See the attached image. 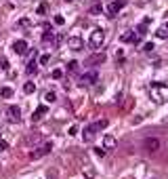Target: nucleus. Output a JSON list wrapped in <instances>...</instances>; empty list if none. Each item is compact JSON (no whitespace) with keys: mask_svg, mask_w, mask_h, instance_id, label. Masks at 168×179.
<instances>
[{"mask_svg":"<svg viewBox=\"0 0 168 179\" xmlns=\"http://www.w3.org/2000/svg\"><path fill=\"white\" fill-rule=\"evenodd\" d=\"M34 91H36V84H34V82H25L23 84V93H25V95H32Z\"/></svg>","mask_w":168,"mask_h":179,"instance_id":"nucleus-13","label":"nucleus"},{"mask_svg":"<svg viewBox=\"0 0 168 179\" xmlns=\"http://www.w3.org/2000/svg\"><path fill=\"white\" fill-rule=\"evenodd\" d=\"M124 4H126V0H116V2H111L107 6V13H109V17H116L118 13L124 9Z\"/></svg>","mask_w":168,"mask_h":179,"instance_id":"nucleus-7","label":"nucleus"},{"mask_svg":"<svg viewBox=\"0 0 168 179\" xmlns=\"http://www.w3.org/2000/svg\"><path fill=\"white\" fill-rule=\"evenodd\" d=\"M97 80H99V74H97L95 70H93V72H86V74L80 76V84H82V86H90V84H95Z\"/></svg>","mask_w":168,"mask_h":179,"instance_id":"nucleus-5","label":"nucleus"},{"mask_svg":"<svg viewBox=\"0 0 168 179\" xmlns=\"http://www.w3.org/2000/svg\"><path fill=\"white\" fill-rule=\"evenodd\" d=\"M40 139H42V137H40V133H34V135H30V137H27V143L32 145V143H38Z\"/></svg>","mask_w":168,"mask_h":179,"instance_id":"nucleus-17","label":"nucleus"},{"mask_svg":"<svg viewBox=\"0 0 168 179\" xmlns=\"http://www.w3.org/2000/svg\"><path fill=\"white\" fill-rule=\"evenodd\" d=\"M95 133H97V129L93 127V124H90V127H86V129H84V133H82V135H84V141L90 143L93 139H95Z\"/></svg>","mask_w":168,"mask_h":179,"instance_id":"nucleus-10","label":"nucleus"},{"mask_svg":"<svg viewBox=\"0 0 168 179\" xmlns=\"http://www.w3.org/2000/svg\"><path fill=\"white\" fill-rule=\"evenodd\" d=\"M6 118H9V122H21V110H19V106L9 107L6 110Z\"/></svg>","mask_w":168,"mask_h":179,"instance_id":"nucleus-6","label":"nucleus"},{"mask_svg":"<svg viewBox=\"0 0 168 179\" xmlns=\"http://www.w3.org/2000/svg\"><path fill=\"white\" fill-rule=\"evenodd\" d=\"M27 42H25V40H15V42H13V51H15V53H17V55H25V53H27Z\"/></svg>","mask_w":168,"mask_h":179,"instance_id":"nucleus-9","label":"nucleus"},{"mask_svg":"<svg viewBox=\"0 0 168 179\" xmlns=\"http://www.w3.org/2000/svg\"><path fill=\"white\" fill-rule=\"evenodd\" d=\"M44 101H46V103H55V101H57V95H55L53 91H48L46 95H44Z\"/></svg>","mask_w":168,"mask_h":179,"instance_id":"nucleus-14","label":"nucleus"},{"mask_svg":"<svg viewBox=\"0 0 168 179\" xmlns=\"http://www.w3.org/2000/svg\"><path fill=\"white\" fill-rule=\"evenodd\" d=\"M103 148H105V150L116 148V137H114V135H105V137H103Z\"/></svg>","mask_w":168,"mask_h":179,"instance_id":"nucleus-12","label":"nucleus"},{"mask_svg":"<svg viewBox=\"0 0 168 179\" xmlns=\"http://www.w3.org/2000/svg\"><path fill=\"white\" fill-rule=\"evenodd\" d=\"M0 95H2V97H13V89H9V86H4V89L0 91Z\"/></svg>","mask_w":168,"mask_h":179,"instance_id":"nucleus-22","label":"nucleus"},{"mask_svg":"<svg viewBox=\"0 0 168 179\" xmlns=\"http://www.w3.org/2000/svg\"><path fill=\"white\" fill-rule=\"evenodd\" d=\"M160 148H162V141L158 137H145L143 139V150L147 154H156Z\"/></svg>","mask_w":168,"mask_h":179,"instance_id":"nucleus-3","label":"nucleus"},{"mask_svg":"<svg viewBox=\"0 0 168 179\" xmlns=\"http://www.w3.org/2000/svg\"><path fill=\"white\" fill-rule=\"evenodd\" d=\"M103 61H105V55L101 53V55H95V57H90V59H88V63H103Z\"/></svg>","mask_w":168,"mask_h":179,"instance_id":"nucleus-15","label":"nucleus"},{"mask_svg":"<svg viewBox=\"0 0 168 179\" xmlns=\"http://www.w3.org/2000/svg\"><path fill=\"white\" fill-rule=\"evenodd\" d=\"M55 23H57V25H63V23H65V17H61V15H55Z\"/></svg>","mask_w":168,"mask_h":179,"instance_id":"nucleus-28","label":"nucleus"},{"mask_svg":"<svg viewBox=\"0 0 168 179\" xmlns=\"http://www.w3.org/2000/svg\"><path fill=\"white\" fill-rule=\"evenodd\" d=\"M103 11V6H101V4H99V2H97V4H93V6H90V15H99V13Z\"/></svg>","mask_w":168,"mask_h":179,"instance_id":"nucleus-19","label":"nucleus"},{"mask_svg":"<svg viewBox=\"0 0 168 179\" xmlns=\"http://www.w3.org/2000/svg\"><path fill=\"white\" fill-rule=\"evenodd\" d=\"M0 65H2V70H9V61H6V59L0 61Z\"/></svg>","mask_w":168,"mask_h":179,"instance_id":"nucleus-32","label":"nucleus"},{"mask_svg":"<svg viewBox=\"0 0 168 179\" xmlns=\"http://www.w3.org/2000/svg\"><path fill=\"white\" fill-rule=\"evenodd\" d=\"M50 150H53V143H42V145H38L36 150L30 152V158H32V160H38V158H42V156L50 154Z\"/></svg>","mask_w":168,"mask_h":179,"instance_id":"nucleus-4","label":"nucleus"},{"mask_svg":"<svg viewBox=\"0 0 168 179\" xmlns=\"http://www.w3.org/2000/svg\"><path fill=\"white\" fill-rule=\"evenodd\" d=\"M46 11H48V6L44 4V2H42V4L38 6V15H46Z\"/></svg>","mask_w":168,"mask_h":179,"instance_id":"nucleus-25","label":"nucleus"},{"mask_svg":"<svg viewBox=\"0 0 168 179\" xmlns=\"http://www.w3.org/2000/svg\"><path fill=\"white\" fill-rule=\"evenodd\" d=\"M137 34L143 38V36L147 34V23H141V25H139V27H137Z\"/></svg>","mask_w":168,"mask_h":179,"instance_id":"nucleus-20","label":"nucleus"},{"mask_svg":"<svg viewBox=\"0 0 168 179\" xmlns=\"http://www.w3.org/2000/svg\"><path fill=\"white\" fill-rule=\"evenodd\" d=\"M149 93H151V97L156 99L158 103H164V101H168V86L162 82H154L151 84V89H149Z\"/></svg>","mask_w":168,"mask_h":179,"instance_id":"nucleus-1","label":"nucleus"},{"mask_svg":"<svg viewBox=\"0 0 168 179\" xmlns=\"http://www.w3.org/2000/svg\"><path fill=\"white\" fill-rule=\"evenodd\" d=\"M78 65H80L78 61H70V65H67V68H70V72H78Z\"/></svg>","mask_w":168,"mask_h":179,"instance_id":"nucleus-26","label":"nucleus"},{"mask_svg":"<svg viewBox=\"0 0 168 179\" xmlns=\"http://www.w3.org/2000/svg\"><path fill=\"white\" fill-rule=\"evenodd\" d=\"M93 127H95L97 131H101V129H105V127H107V120H105V118L97 120V122H95V124H93Z\"/></svg>","mask_w":168,"mask_h":179,"instance_id":"nucleus-16","label":"nucleus"},{"mask_svg":"<svg viewBox=\"0 0 168 179\" xmlns=\"http://www.w3.org/2000/svg\"><path fill=\"white\" fill-rule=\"evenodd\" d=\"M48 61H50V55H46V53H44V55H40V65H46Z\"/></svg>","mask_w":168,"mask_h":179,"instance_id":"nucleus-24","label":"nucleus"},{"mask_svg":"<svg viewBox=\"0 0 168 179\" xmlns=\"http://www.w3.org/2000/svg\"><path fill=\"white\" fill-rule=\"evenodd\" d=\"M154 48H156V47H154V42H147V44L143 47V51H145V53H151Z\"/></svg>","mask_w":168,"mask_h":179,"instance_id":"nucleus-29","label":"nucleus"},{"mask_svg":"<svg viewBox=\"0 0 168 179\" xmlns=\"http://www.w3.org/2000/svg\"><path fill=\"white\" fill-rule=\"evenodd\" d=\"M162 27H164V32H166V34H168V23H166V25H162Z\"/></svg>","mask_w":168,"mask_h":179,"instance_id":"nucleus-34","label":"nucleus"},{"mask_svg":"<svg viewBox=\"0 0 168 179\" xmlns=\"http://www.w3.org/2000/svg\"><path fill=\"white\" fill-rule=\"evenodd\" d=\"M70 135H78V127H72L70 129Z\"/></svg>","mask_w":168,"mask_h":179,"instance_id":"nucleus-33","label":"nucleus"},{"mask_svg":"<svg viewBox=\"0 0 168 179\" xmlns=\"http://www.w3.org/2000/svg\"><path fill=\"white\" fill-rule=\"evenodd\" d=\"M132 36H134L132 32H124V34L120 36V40L122 42H132Z\"/></svg>","mask_w":168,"mask_h":179,"instance_id":"nucleus-18","label":"nucleus"},{"mask_svg":"<svg viewBox=\"0 0 168 179\" xmlns=\"http://www.w3.org/2000/svg\"><path fill=\"white\" fill-rule=\"evenodd\" d=\"M46 112H48V107H46V106H38V107H36V112H34V116H32V120H34V122L42 120V116H44Z\"/></svg>","mask_w":168,"mask_h":179,"instance_id":"nucleus-11","label":"nucleus"},{"mask_svg":"<svg viewBox=\"0 0 168 179\" xmlns=\"http://www.w3.org/2000/svg\"><path fill=\"white\" fill-rule=\"evenodd\" d=\"M50 76H53L55 80H59V78H63V72H61V70H53V72H50Z\"/></svg>","mask_w":168,"mask_h":179,"instance_id":"nucleus-23","label":"nucleus"},{"mask_svg":"<svg viewBox=\"0 0 168 179\" xmlns=\"http://www.w3.org/2000/svg\"><path fill=\"white\" fill-rule=\"evenodd\" d=\"M103 42H105V32H103L101 27L93 30V32H90V38H88L90 48H101V47H103Z\"/></svg>","mask_w":168,"mask_h":179,"instance_id":"nucleus-2","label":"nucleus"},{"mask_svg":"<svg viewBox=\"0 0 168 179\" xmlns=\"http://www.w3.org/2000/svg\"><path fill=\"white\" fill-rule=\"evenodd\" d=\"M84 175H86V179H93V177H95V171H93V169H86Z\"/></svg>","mask_w":168,"mask_h":179,"instance_id":"nucleus-30","label":"nucleus"},{"mask_svg":"<svg viewBox=\"0 0 168 179\" xmlns=\"http://www.w3.org/2000/svg\"><path fill=\"white\" fill-rule=\"evenodd\" d=\"M0 150H9V143L4 141V139H0Z\"/></svg>","mask_w":168,"mask_h":179,"instance_id":"nucleus-31","label":"nucleus"},{"mask_svg":"<svg viewBox=\"0 0 168 179\" xmlns=\"http://www.w3.org/2000/svg\"><path fill=\"white\" fill-rule=\"evenodd\" d=\"M67 47L72 48V51H80V48H84V42L80 36H70L67 38Z\"/></svg>","mask_w":168,"mask_h":179,"instance_id":"nucleus-8","label":"nucleus"},{"mask_svg":"<svg viewBox=\"0 0 168 179\" xmlns=\"http://www.w3.org/2000/svg\"><path fill=\"white\" fill-rule=\"evenodd\" d=\"M95 154L99 156V158H103V156H105V148H95Z\"/></svg>","mask_w":168,"mask_h":179,"instance_id":"nucleus-27","label":"nucleus"},{"mask_svg":"<svg viewBox=\"0 0 168 179\" xmlns=\"http://www.w3.org/2000/svg\"><path fill=\"white\" fill-rule=\"evenodd\" d=\"M36 70H38V68H36V61L32 59L30 63H27V72H30V74H36Z\"/></svg>","mask_w":168,"mask_h":179,"instance_id":"nucleus-21","label":"nucleus"}]
</instances>
